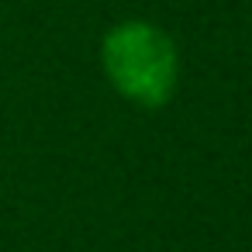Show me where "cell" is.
Instances as JSON below:
<instances>
[{
	"label": "cell",
	"mask_w": 252,
	"mask_h": 252,
	"mask_svg": "<svg viewBox=\"0 0 252 252\" xmlns=\"http://www.w3.org/2000/svg\"><path fill=\"white\" fill-rule=\"evenodd\" d=\"M100 59L111 87L138 107H162L176 94L180 56L173 38L159 25L149 21L114 25L104 35Z\"/></svg>",
	"instance_id": "6da1fadb"
}]
</instances>
